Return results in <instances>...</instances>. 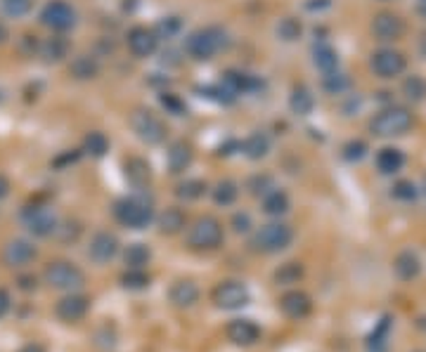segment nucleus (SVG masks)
<instances>
[{"mask_svg": "<svg viewBox=\"0 0 426 352\" xmlns=\"http://www.w3.org/2000/svg\"><path fill=\"white\" fill-rule=\"evenodd\" d=\"M230 38L225 28L221 26H206L192 31L185 40V53L192 57L194 62H209L213 60L223 48H228Z\"/></svg>", "mask_w": 426, "mask_h": 352, "instance_id": "obj_1", "label": "nucleus"}, {"mask_svg": "<svg viewBox=\"0 0 426 352\" xmlns=\"http://www.w3.org/2000/svg\"><path fill=\"white\" fill-rule=\"evenodd\" d=\"M114 218L130 229H145L149 222L154 220V206L152 199H147L145 194H133L123 196L114 206Z\"/></svg>", "mask_w": 426, "mask_h": 352, "instance_id": "obj_2", "label": "nucleus"}, {"mask_svg": "<svg viewBox=\"0 0 426 352\" xmlns=\"http://www.w3.org/2000/svg\"><path fill=\"white\" fill-rule=\"evenodd\" d=\"M414 118L405 107H386L370 121V130L377 137H398L412 128Z\"/></svg>", "mask_w": 426, "mask_h": 352, "instance_id": "obj_3", "label": "nucleus"}, {"mask_svg": "<svg viewBox=\"0 0 426 352\" xmlns=\"http://www.w3.org/2000/svg\"><path fill=\"white\" fill-rule=\"evenodd\" d=\"M223 225L211 215L199 218L192 227L187 229V248L189 251H216L223 244Z\"/></svg>", "mask_w": 426, "mask_h": 352, "instance_id": "obj_4", "label": "nucleus"}, {"mask_svg": "<svg viewBox=\"0 0 426 352\" xmlns=\"http://www.w3.org/2000/svg\"><path fill=\"white\" fill-rule=\"evenodd\" d=\"M293 241V229L289 227L287 222H270V225H263L261 229L253 236L251 246L256 248L258 253H280L284 251Z\"/></svg>", "mask_w": 426, "mask_h": 352, "instance_id": "obj_5", "label": "nucleus"}, {"mask_svg": "<svg viewBox=\"0 0 426 352\" xmlns=\"http://www.w3.org/2000/svg\"><path fill=\"white\" fill-rule=\"evenodd\" d=\"M43 279L45 284L57 288V291H74V288H80L85 284V274L80 272V267L67 261L50 263L43 272Z\"/></svg>", "mask_w": 426, "mask_h": 352, "instance_id": "obj_6", "label": "nucleus"}, {"mask_svg": "<svg viewBox=\"0 0 426 352\" xmlns=\"http://www.w3.org/2000/svg\"><path fill=\"white\" fill-rule=\"evenodd\" d=\"M130 125H133L135 135L147 144H161L166 140V135H169V125L152 109H137V112H133Z\"/></svg>", "mask_w": 426, "mask_h": 352, "instance_id": "obj_7", "label": "nucleus"}, {"mask_svg": "<svg viewBox=\"0 0 426 352\" xmlns=\"http://www.w3.org/2000/svg\"><path fill=\"white\" fill-rule=\"evenodd\" d=\"M40 21L50 28V31L65 33L69 28L76 26V10L71 8L65 0H53L43 8L40 12Z\"/></svg>", "mask_w": 426, "mask_h": 352, "instance_id": "obj_8", "label": "nucleus"}, {"mask_svg": "<svg viewBox=\"0 0 426 352\" xmlns=\"http://www.w3.org/2000/svg\"><path fill=\"white\" fill-rule=\"evenodd\" d=\"M370 67H372L374 76H379L384 80H391V78L400 76V73L405 71L407 62H405V55L398 53V50L382 48V50H377V53L372 55Z\"/></svg>", "mask_w": 426, "mask_h": 352, "instance_id": "obj_9", "label": "nucleus"}, {"mask_svg": "<svg viewBox=\"0 0 426 352\" xmlns=\"http://www.w3.org/2000/svg\"><path fill=\"white\" fill-rule=\"evenodd\" d=\"M22 220H24L26 229L31 232L33 236H50L55 234L57 229V218L55 213L48 209V206H26L22 211Z\"/></svg>", "mask_w": 426, "mask_h": 352, "instance_id": "obj_10", "label": "nucleus"}, {"mask_svg": "<svg viewBox=\"0 0 426 352\" xmlns=\"http://www.w3.org/2000/svg\"><path fill=\"white\" fill-rule=\"evenodd\" d=\"M251 300L249 291L241 281H221L213 288V303L221 310H239Z\"/></svg>", "mask_w": 426, "mask_h": 352, "instance_id": "obj_11", "label": "nucleus"}, {"mask_svg": "<svg viewBox=\"0 0 426 352\" xmlns=\"http://www.w3.org/2000/svg\"><path fill=\"white\" fill-rule=\"evenodd\" d=\"M126 43H128L130 55L137 57V60H145V57H152L159 48V36L154 28L147 26H133L126 36Z\"/></svg>", "mask_w": 426, "mask_h": 352, "instance_id": "obj_12", "label": "nucleus"}, {"mask_svg": "<svg viewBox=\"0 0 426 352\" xmlns=\"http://www.w3.org/2000/svg\"><path fill=\"white\" fill-rule=\"evenodd\" d=\"M372 33L377 40L391 43V40H398L405 33V21L393 12H379L372 19Z\"/></svg>", "mask_w": 426, "mask_h": 352, "instance_id": "obj_13", "label": "nucleus"}, {"mask_svg": "<svg viewBox=\"0 0 426 352\" xmlns=\"http://www.w3.org/2000/svg\"><path fill=\"white\" fill-rule=\"evenodd\" d=\"M119 253V239L109 232H97L93 239H90L88 246V256L90 261H95L97 265H105L109 261H114Z\"/></svg>", "mask_w": 426, "mask_h": 352, "instance_id": "obj_14", "label": "nucleus"}, {"mask_svg": "<svg viewBox=\"0 0 426 352\" xmlns=\"http://www.w3.org/2000/svg\"><path fill=\"white\" fill-rule=\"evenodd\" d=\"M280 308L289 319H306L313 313V300L303 291H287L280 298Z\"/></svg>", "mask_w": 426, "mask_h": 352, "instance_id": "obj_15", "label": "nucleus"}, {"mask_svg": "<svg viewBox=\"0 0 426 352\" xmlns=\"http://www.w3.org/2000/svg\"><path fill=\"white\" fill-rule=\"evenodd\" d=\"M88 310H90V300L85 296H80V293H71V296H65L57 303L55 313L62 322H69V324H71V322L83 319V317L88 315Z\"/></svg>", "mask_w": 426, "mask_h": 352, "instance_id": "obj_16", "label": "nucleus"}, {"mask_svg": "<svg viewBox=\"0 0 426 352\" xmlns=\"http://www.w3.org/2000/svg\"><path fill=\"white\" fill-rule=\"evenodd\" d=\"M36 258V246L26 239H12L3 248V261L10 267H24Z\"/></svg>", "mask_w": 426, "mask_h": 352, "instance_id": "obj_17", "label": "nucleus"}, {"mask_svg": "<svg viewBox=\"0 0 426 352\" xmlns=\"http://www.w3.org/2000/svg\"><path fill=\"white\" fill-rule=\"evenodd\" d=\"M225 333H228V340H232L235 345H241V348L253 345L261 338V328L253 324L251 319H232L228 324Z\"/></svg>", "mask_w": 426, "mask_h": 352, "instance_id": "obj_18", "label": "nucleus"}, {"mask_svg": "<svg viewBox=\"0 0 426 352\" xmlns=\"http://www.w3.org/2000/svg\"><path fill=\"white\" fill-rule=\"evenodd\" d=\"M223 83L228 85L235 95H241V92H256L263 88V80L253 73H246V71H237V69H230L223 76Z\"/></svg>", "mask_w": 426, "mask_h": 352, "instance_id": "obj_19", "label": "nucleus"}, {"mask_svg": "<svg viewBox=\"0 0 426 352\" xmlns=\"http://www.w3.org/2000/svg\"><path fill=\"white\" fill-rule=\"evenodd\" d=\"M192 147H189L187 142H173L169 149V154H166V164H169V170L173 173V175H180V173H185L189 168V164H192Z\"/></svg>", "mask_w": 426, "mask_h": 352, "instance_id": "obj_20", "label": "nucleus"}, {"mask_svg": "<svg viewBox=\"0 0 426 352\" xmlns=\"http://www.w3.org/2000/svg\"><path fill=\"white\" fill-rule=\"evenodd\" d=\"M123 170H126V180L133 184L135 189H145L149 182H152V168L145 159L140 157H133L123 164Z\"/></svg>", "mask_w": 426, "mask_h": 352, "instance_id": "obj_21", "label": "nucleus"}, {"mask_svg": "<svg viewBox=\"0 0 426 352\" xmlns=\"http://www.w3.org/2000/svg\"><path fill=\"white\" fill-rule=\"evenodd\" d=\"M169 298H171V303H173L176 308H192V305L199 300V286L194 284V281H189V279H180V281H176V284L171 286Z\"/></svg>", "mask_w": 426, "mask_h": 352, "instance_id": "obj_22", "label": "nucleus"}, {"mask_svg": "<svg viewBox=\"0 0 426 352\" xmlns=\"http://www.w3.org/2000/svg\"><path fill=\"white\" fill-rule=\"evenodd\" d=\"M289 109L296 116H308L315 109V95L310 92L308 85H293L289 95Z\"/></svg>", "mask_w": 426, "mask_h": 352, "instance_id": "obj_23", "label": "nucleus"}, {"mask_svg": "<svg viewBox=\"0 0 426 352\" xmlns=\"http://www.w3.org/2000/svg\"><path fill=\"white\" fill-rule=\"evenodd\" d=\"M419 270H422V263H419L417 253H412V251H400L398 256H395V261H393V272L398 274V279L412 281L414 276L419 274Z\"/></svg>", "mask_w": 426, "mask_h": 352, "instance_id": "obj_24", "label": "nucleus"}, {"mask_svg": "<svg viewBox=\"0 0 426 352\" xmlns=\"http://www.w3.org/2000/svg\"><path fill=\"white\" fill-rule=\"evenodd\" d=\"M402 166H405V154L395 147H384L382 152L377 154V168L382 175H393L398 173Z\"/></svg>", "mask_w": 426, "mask_h": 352, "instance_id": "obj_25", "label": "nucleus"}, {"mask_svg": "<svg viewBox=\"0 0 426 352\" xmlns=\"http://www.w3.org/2000/svg\"><path fill=\"white\" fill-rule=\"evenodd\" d=\"M313 64L320 69L322 73H332L339 69V53L330 43H318L313 48Z\"/></svg>", "mask_w": 426, "mask_h": 352, "instance_id": "obj_26", "label": "nucleus"}, {"mask_svg": "<svg viewBox=\"0 0 426 352\" xmlns=\"http://www.w3.org/2000/svg\"><path fill=\"white\" fill-rule=\"evenodd\" d=\"M241 152H244L251 161H258V159L268 157L270 137L266 135V132H251V135L241 142Z\"/></svg>", "mask_w": 426, "mask_h": 352, "instance_id": "obj_27", "label": "nucleus"}, {"mask_svg": "<svg viewBox=\"0 0 426 352\" xmlns=\"http://www.w3.org/2000/svg\"><path fill=\"white\" fill-rule=\"evenodd\" d=\"M69 55V43L62 36H50L40 43V57L45 62H62Z\"/></svg>", "mask_w": 426, "mask_h": 352, "instance_id": "obj_28", "label": "nucleus"}, {"mask_svg": "<svg viewBox=\"0 0 426 352\" xmlns=\"http://www.w3.org/2000/svg\"><path fill=\"white\" fill-rule=\"evenodd\" d=\"M159 232L161 234H178L182 227H185V213L180 209H176V206H171V209H166L164 213L159 215Z\"/></svg>", "mask_w": 426, "mask_h": 352, "instance_id": "obj_29", "label": "nucleus"}, {"mask_svg": "<svg viewBox=\"0 0 426 352\" xmlns=\"http://www.w3.org/2000/svg\"><path fill=\"white\" fill-rule=\"evenodd\" d=\"M69 71H71V76L78 78V80H90V78H95L97 73H100V64H97L95 57L80 55V57H76V60L71 62Z\"/></svg>", "mask_w": 426, "mask_h": 352, "instance_id": "obj_30", "label": "nucleus"}, {"mask_svg": "<svg viewBox=\"0 0 426 352\" xmlns=\"http://www.w3.org/2000/svg\"><path fill=\"white\" fill-rule=\"evenodd\" d=\"M289 206H291L289 196H287V192H282V189H273L270 194L263 196V211L268 215H275V218L284 215L289 211Z\"/></svg>", "mask_w": 426, "mask_h": 352, "instance_id": "obj_31", "label": "nucleus"}, {"mask_svg": "<svg viewBox=\"0 0 426 352\" xmlns=\"http://www.w3.org/2000/svg\"><path fill=\"white\" fill-rule=\"evenodd\" d=\"M389 333H391V317H384L377 324V328L370 333V338H367V348H370V352H386Z\"/></svg>", "mask_w": 426, "mask_h": 352, "instance_id": "obj_32", "label": "nucleus"}, {"mask_svg": "<svg viewBox=\"0 0 426 352\" xmlns=\"http://www.w3.org/2000/svg\"><path fill=\"white\" fill-rule=\"evenodd\" d=\"M239 196V187L235 180H221L213 187V201L218 206H232Z\"/></svg>", "mask_w": 426, "mask_h": 352, "instance_id": "obj_33", "label": "nucleus"}, {"mask_svg": "<svg viewBox=\"0 0 426 352\" xmlns=\"http://www.w3.org/2000/svg\"><path fill=\"white\" fill-rule=\"evenodd\" d=\"M149 258H152V253L145 244H130L123 253V263L128 265V270H142L149 263Z\"/></svg>", "mask_w": 426, "mask_h": 352, "instance_id": "obj_34", "label": "nucleus"}, {"mask_svg": "<svg viewBox=\"0 0 426 352\" xmlns=\"http://www.w3.org/2000/svg\"><path fill=\"white\" fill-rule=\"evenodd\" d=\"M322 88H325V92H330V95H343L350 88V78L336 69V71L322 76Z\"/></svg>", "mask_w": 426, "mask_h": 352, "instance_id": "obj_35", "label": "nucleus"}, {"mask_svg": "<svg viewBox=\"0 0 426 352\" xmlns=\"http://www.w3.org/2000/svg\"><path fill=\"white\" fill-rule=\"evenodd\" d=\"M402 92L410 102H424L426 100V78L419 76V73H412V76L405 78L402 83Z\"/></svg>", "mask_w": 426, "mask_h": 352, "instance_id": "obj_36", "label": "nucleus"}, {"mask_svg": "<svg viewBox=\"0 0 426 352\" xmlns=\"http://www.w3.org/2000/svg\"><path fill=\"white\" fill-rule=\"evenodd\" d=\"M303 33V24L301 19H296V17H284V19H280L278 24V38L284 40V43H293V40H298Z\"/></svg>", "mask_w": 426, "mask_h": 352, "instance_id": "obj_37", "label": "nucleus"}, {"mask_svg": "<svg viewBox=\"0 0 426 352\" xmlns=\"http://www.w3.org/2000/svg\"><path fill=\"white\" fill-rule=\"evenodd\" d=\"M206 194V182L201 180H185L176 187V196L182 201H197Z\"/></svg>", "mask_w": 426, "mask_h": 352, "instance_id": "obj_38", "label": "nucleus"}, {"mask_svg": "<svg viewBox=\"0 0 426 352\" xmlns=\"http://www.w3.org/2000/svg\"><path fill=\"white\" fill-rule=\"evenodd\" d=\"M83 147H85V152L90 154V157H105V154L109 152V140H107V135L105 132H88L85 135V142H83Z\"/></svg>", "mask_w": 426, "mask_h": 352, "instance_id": "obj_39", "label": "nucleus"}, {"mask_svg": "<svg viewBox=\"0 0 426 352\" xmlns=\"http://www.w3.org/2000/svg\"><path fill=\"white\" fill-rule=\"evenodd\" d=\"M303 276V267H301V263H284V265H280V270L275 272V281L282 286H287V284H298V279Z\"/></svg>", "mask_w": 426, "mask_h": 352, "instance_id": "obj_40", "label": "nucleus"}, {"mask_svg": "<svg viewBox=\"0 0 426 352\" xmlns=\"http://www.w3.org/2000/svg\"><path fill=\"white\" fill-rule=\"evenodd\" d=\"M121 284L130 288V291H140V288L149 286V274L145 270H128V272H123V276H121Z\"/></svg>", "mask_w": 426, "mask_h": 352, "instance_id": "obj_41", "label": "nucleus"}, {"mask_svg": "<svg viewBox=\"0 0 426 352\" xmlns=\"http://www.w3.org/2000/svg\"><path fill=\"white\" fill-rule=\"evenodd\" d=\"M204 95L211 97V100H216V102H221V105H230V102H235V97H237L225 83H223V80H221V83H216V85H206Z\"/></svg>", "mask_w": 426, "mask_h": 352, "instance_id": "obj_42", "label": "nucleus"}, {"mask_svg": "<svg viewBox=\"0 0 426 352\" xmlns=\"http://www.w3.org/2000/svg\"><path fill=\"white\" fill-rule=\"evenodd\" d=\"M343 159L350 161V164H358L367 157V142L365 140H348L343 144Z\"/></svg>", "mask_w": 426, "mask_h": 352, "instance_id": "obj_43", "label": "nucleus"}, {"mask_svg": "<svg viewBox=\"0 0 426 352\" xmlns=\"http://www.w3.org/2000/svg\"><path fill=\"white\" fill-rule=\"evenodd\" d=\"M180 28H182V21L178 19V17H164V19L154 26V31H157L159 38H176L178 33H180Z\"/></svg>", "mask_w": 426, "mask_h": 352, "instance_id": "obj_44", "label": "nucleus"}, {"mask_svg": "<svg viewBox=\"0 0 426 352\" xmlns=\"http://www.w3.org/2000/svg\"><path fill=\"white\" fill-rule=\"evenodd\" d=\"M0 8L10 17H24L31 12L33 0H0Z\"/></svg>", "mask_w": 426, "mask_h": 352, "instance_id": "obj_45", "label": "nucleus"}, {"mask_svg": "<svg viewBox=\"0 0 426 352\" xmlns=\"http://www.w3.org/2000/svg\"><path fill=\"white\" fill-rule=\"evenodd\" d=\"M161 105H164V109L169 114H173V116H182V114L187 112L185 102L178 95H173V92H164V95H161Z\"/></svg>", "mask_w": 426, "mask_h": 352, "instance_id": "obj_46", "label": "nucleus"}, {"mask_svg": "<svg viewBox=\"0 0 426 352\" xmlns=\"http://www.w3.org/2000/svg\"><path fill=\"white\" fill-rule=\"evenodd\" d=\"M249 189H251V194H256V196H266L275 189L273 177L270 175H253L249 180Z\"/></svg>", "mask_w": 426, "mask_h": 352, "instance_id": "obj_47", "label": "nucleus"}, {"mask_svg": "<svg viewBox=\"0 0 426 352\" xmlns=\"http://www.w3.org/2000/svg\"><path fill=\"white\" fill-rule=\"evenodd\" d=\"M393 196L398 201H414L417 199V187L410 180H400L393 184Z\"/></svg>", "mask_w": 426, "mask_h": 352, "instance_id": "obj_48", "label": "nucleus"}, {"mask_svg": "<svg viewBox=\"0 0 426 352\" xmlns=\"http://www.w3.org/2000/svg\"><path fill=\"white\" fill-rule=\"evenodd\" d=\"M232 227L237 234H246L251 229V215L249 213H235L232 215Z\"/></svg>", "mask_w": 426, "mask_h": 352, "instance_id": "obj_49", "label": "nucleus"}, {"mask_svg": "<svg viewBox=\"0 0 426 352\" xmlns=\"http://www.w3.org/2000/svg\"><path fill=\"white\" fill-rule=\"evenodd\" d=\"M10 303H12V300H10V293L5 291V288H0V319L10 313Z\"/></svg>", "mask_w": 426, "mask_h": 352, "instance_id": "obj_50", "label": "nucleus"}, {"mask_svg": "<svg viewBox=\"0 0 426 352\" xmlns=\"http://www.w3.org/2000/svg\"><path fill=\"white\" fill-rule=\"evenodd\" d=\"M19 288L31 291V288H36V279H33V276H19Z\"/></svg>", "mask_w": 426, "mask_h": 352, "instance_id": "obj_51", "label": "nucleus"}, {"mask_svg": "<svg viewBox=\"0 0 426 352\" xmlns=\"http://www.w3.org/2000/svg\"><path fill=\"white\" fill-rule=\"evenodd\" d=\"M8 194H10V180L5 175H0V199H5Z\"/></svg>", "mask_w": 426, "mask_h": 352, "instance_id": "obj_52", "label": "nucleus"}, {"mask_svg": "<svg viewBox=\"0 0 426 352\" xmlns=\"http://www.w3.org/2000/svg\"><path fill=\"white\" fill-rule=\"evenodd\" d=\"M19 352H45V348H43V345H38V343H28Z\"/></svg>", "mask_w": 426, "mask_h": 352, "instance_id": "obj_53", "label": "nucleus"}, {"mask_svg": "<svg viewBox=\"0 0 426 352\" xmlns=\"http://www.w3.org/2000/svg\"><path fill=\"white\" fill-rule=\"evenodd\" d=\"M417 10H419V15H424V17H426V0H419Z\"/></svg>", "mask_w": 426, "mask_h": 352, "instance_id": "obj_54", "label": "nucleus"}, {"mask_svg": "<svg viewBox=\"0 0 426 352\" xmlns=\"http://www.w3.org/2000/svg\"><path fill=\"white\" fill-rule=\"evenodd\" d=\"M5 38H8V31H5V26L3 24H0V43H3V40Z\"/></svg>", "mask_w": 426, "mask_h": 352, "instance_id": "obj_55", "label": "nucleus"}, {"mask_svg": "<svg viewBox=\"0 0 426 352\" xmlns=\"http://www.w3.org/2000/svg\"><path fill=\"white\" fill-rule=\"evenodd\" d=\"M419 352H422V350H419Z\"/></svg>", "mask_w": 426, "mask_h": 352, "instance_id": "obj_56", "label": "nucleus"}]
</instances>
